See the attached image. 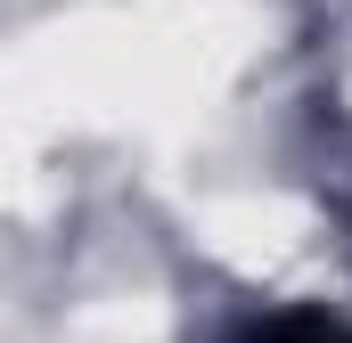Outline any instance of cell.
Here are the masks:
<instances>
[{
    "label": "cell",
    "mask_w": 352,
    "mask_h": 343,
    "mask_svg": "<svg viewBox=\"0 0 352 343\" xmlns=\"http://www.w3.org/2000/svg\"><path fill=\"white\" fill-rule=\"evenodd\" d=\"M221 343H352V319L328 311V303H278V311L238 319Z\"/></svg>",
    "instance_id": "obj_1"
}]
</instances>
